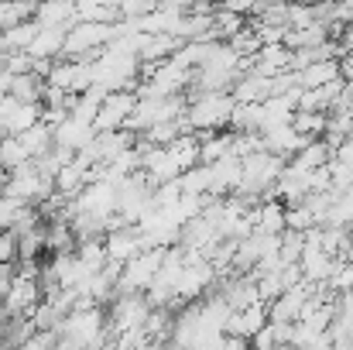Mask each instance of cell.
I'll return each instance as SVG.
<instances>
[{"mask_svg": "<svg viewBox=\"0 0 353 350\" xmlns=\"http://www.w3.org/2000/svg\"><path fill=\"white\" fill-rule=\"evenodd\" d=\"M41 93H45V83L34 72H17L7 90V97H14L17 104H41Z\"/></svg>", "mask_w": 353, "mask_h": 350, "instance_id": "17", "label": "cell"}, {"mask_svg": "<svg viewBox=\"0 0 353 350\" xmlns=\"http://www.w3.org/2000/svg\"><path fill=\"white\" fill-rule=\"evenodd\" d=\"M288 124H292V127H295V134H302L305 141H319V137H323V130H326V114H312V110H295Z\"/></svg>", "mask_w": 353, "mask_h": 350, "instance_id": "20", "label": "cell"}, {"mask_svg": "<svg viewBox=\"0 0 353 350\" xmlns=\"http://www.w3.org/2000/svg\"><path fill=\"white\" fill-rule=\"evenodd\" d=\"M38 120H41V104H17L14 97H3V100H0V127H3L10 137L24 134V130L34 127Z\"/></svg>", "mask_w": 353, "mask_h": 350, "instance_id": "7", "label": "cell"}, {"mask_svg": "<svg viewBox=\"0 0 353 350\" xmlns=\"http://www.w3.org/2000/svg\"><path fill=\"white\" fill-rule=\"evenodd\" d=\"M220 350H250V344H247V340H240V337H227Z\"/></svg>", "mask_w": 353, "mask_h": 350, "instance_id": "28", "label": "cell"}, {"mask_svg": "<svg viewBox=\"0 0 353 350\" xmlns=\"http://www.w3.org/2000/svg\"><path fill=\"white\" fill-rule=\"evenodd\" d=\"M182 114H185V100L182 97H137V107H134V114H130V120L123 127L141 134V130H148L154 124L179 120Z\"/></svg>", "mask_w": 353, "mask_h": 350, "instance_id": "3", "label": "cell"}, {"mask_svg": "<svg viewBox=\"0 0 353 350\" xmlns=\"http://www.w3.org/2000/svg\"><path fill=\"white\" fill-rule=\"evenodd\" d=\"M34 21L45 24V28H69V24L79 21V14H76V3L72 0H38Z\"/></svg>", "mask_w": 353, "mask_h": 350, "instance_id": "11", "label": "cell"}, {"mask_svg": "<svg viewBox=\"0 0 353 350\" xmlns=\"http://www.w3.org/2000/svg\"><path fill=\"white\" fill-rule=\"evenodd\" d=\"M161 257H165V247H144L141 254L123 261L117 275V292H148V285L154 282L161 268Z\"/></svg>", "mask_w": 353, "mask_h": 350, "instance_id": "2", "label": "cell"}, {"mask_svg": "<svg viewBox=\"0 0 353 350\" xmlns=\"http://www.w3.org/2000/svg\"><path fill=\"white\" fill-rule=\"evenodd\" d=\"M230 97H234V104H261V100L271 97V79L257 76V72H247L230 86Z\"/></svg>", "mask_w": 353, "mask_h": 350, "instance_id": "15", "label": "cell"}, {"mask_svg": "<svg viewBox=\"0 0 353 350\" xmlns=\"http://www.w3.org/2000/svg\"><path fill=\"white\" fill-rule=\"evenodd\" d=\"M268 323V306L264 302H254V306H243V309H234L223 323V333L227 337H240V340H250L257 330H264Z\"/></svg>", "mask_w": 353, "mask_h": 350, "instance_id": "8", "label": "cell"}, {"mask_svg": "<svg viewBox=\"0 0 353 350\" xmlns=\"http://www.w3.org/2000/svg\"><path fill=\"white\" fill-rule=\"evenodd\" d=\"M336 261H340V257L326 254L323 247L305 244V247H302V254H299V271H302V278H305V282H312V285H326V278L333 275Z\"/></svg>", "mask_w": 353, "mask_h": 350, "instance_id": "9", "label": "cell"}, {"mask_svg": "<svg viewBox=\"0 0 353 350\" xmlns=\"http://www.w3.org/2000/svg\"><path fill=\"white\" fill-rule=\"evenodd\" d=\"M137 107V93L134 90H117V93H103V104L97 110V120H93V130H120L130 114Z\"/></svg>", "mask_w": 353, "mask_h": 350, "instance_id": "5", "label": "cell"}, {"mask_svg": "<svg viewBox=\"0 0 353 350\" xmlns=\"http://www.w3.org/2000/svg\"><path fill=\"white\" fill-rule=\"evenodd\" d=\"M343 3H347V7H350V10H353V0H343Z\"/></svg>", "mask_w": 353, "mask_h": 350, "instance_id": "30", "label": "cell"}, {"mask_svg": "<svg viewBox=\"0 0 353 350\" xmlns=\"http://www.w3.org/2000/svg\"><path fill=\"white\" fill-rule=\"evenodd\" d=\"M196 0H158V7H172V10H189Z\"/></svg>", "mask_w": 353, "mask_h": 350, "instance_id": "27", "label": "cell"}, {"mask_svg": "<svg viewBox=\"0 0 353 350\" xmlns=\"http://www.w3.org/2000/svg\"><path fill=\"white\" fill-rule=\"evenodd\" d=\"M243 28V14L234 10H213V38H230Z\"/></svg>", "mask_w": 353, "mask_h": 350, "instance_id": "23", "label": "cell"}, {"mask_svg": "<svg viewBox=\"0 0 353 350\" xmlns=\"http://www.w3.org/2000/svg\"><path fill=\"white\" fill-rule=\"evenodd\" d=\"M24 162H31L28 151H24V144L17 137H3V144H0V165H3V172H10V168H17Z\"/></svg>", "mask_w": 353, "mask_h": 350, "instance_id": "22", "label": "cell"}, {"mask_svg": "<svg viewBox=\"0 0 353 350\" xmlns=\"http://www.w3.org/2000/svg\"><path fill=\"white\" fill-rule=\"evenodd\" d=\"M93 124H86V120H76V117H65L62 124H55L52 127V144L55 148H65V151H83L90 141H93Z\"/></svg>", "mask_w": 353, "mask_h": 350, "instance_id": "10", "label": "cell"}, {"mask_svg": "<svg viewBox=\"0 0 353 350\" xmlns=\"http://www.w3.org/2000/svg\"><path fill=\"white\" fill-rule=\"evenodd\" d=\"M230 110H234L230 93H196L182 117H185L192 134H213V130H223L230 124Z\"/></svg>", "mask_w": 353, "mask_h": 350, "instance_id": "1", "label": "cell"}, {"mask_svg": "<svg viewBox=\"0 0 353 350\" xmlns=\"http://www.w3.org/2000/svg\"><path fill=\"white\" fill-rule=\"evenodd\" d=\"M76 3V14L83 17V14H90V10H97V7H107V3H114V0H72ZM117 7V3H114Z\"/></svg>", "mask_w": 353, "mask_h": 350, "instance_id": "26", "label": "cell"}, {"mask_svg": "<svg viewBox=\"0 0 353 350\" xmlns=\"http://www.w3.org/2000/svg\"><path fill=\"white\" fill-rule=\"evenodd\" d=\"M179 189L185 196H210V165H192L189 172L179 175Z\"/></svg>", "mask_w": 353, "mask_h": 350, "instance_id": "19", "label": "cell"}, {"mask_svg": "<svg viewBox=\"0 0 353 350\" xmlns=\"http://www.w3.org/2000/svg\"><path fill=\"white\" fill-rule=\"evenodd\" d=\"M45 86L52 90H62L69 97H79L93 86V66L86 59H72V62H52L48 76H45Z\"/></svg>", "mask_w": 353, "mask_h": 350, "instance_id": "4", "label": "cell"}, {"mask_svg": "<svg viewBox=\"0 0 353 350\" xmlns=\"http://www.w3.org/2000/svg\"><path fill=\"white\" fill-rule=\"evenodd\" d=\"M34 35H38V21H34V17H31V21H21V24L0 31V48H3L7 55H14V52H28L31 41H34Z\"/></svg>", "mask_w": 353, "mask_h": 350, "instance_id": "16", "label": "cell"}, {"mask_svg": "<svg viewBox=\"0 0 353 350\" xmlns=\"http://www.w3.org/2000/svg\"><path fill=\"white\" fill-rule=\"evenodd\" d=\"M148 244L137 231V224H120V227H110L103 233V251H107V261L110 264H123L130 261L134 254H141Z\"/></svg>", "mask_w": 353, "mask_h": 350, "instance_id": "6", "label": "cell"}, {"mask_svg": "<svg viewBox=\"0 0 353 350\" xmlns=\"http://www.w3.org/2000/svg\"><path fill=\"white\" fill-rule=\"evenodd\" d=\"M336 79H343V76H340V59L312 62V66H305V69H299V72H295V83H299V90H319V86H326V83H336Z\"/></svg>", "mask_w": 353, "mask_h": 350, "instance_id": "13", "label": "cell"}, {"mask_svg": "<svg viewBox=\"0 0 353 350\" xmlns=\"http://www.w3.org/2000/svg\"><path fill=\"white\" fill-rule=\"evenodd\" d=\"M227 45L234 48L240 59H250V55L261 48V38H257V31H254V28H240L236 35H230V38H227Z\"/></svg>", "mask_w": 353, "mask_h": 350, "instance_id": "21", "label": "cell"}, {"mask_svg": "<svg viewBox=\"0 0 353 350\" xmlns=\"http://www.w3.org/2000/svg\"><path fill=\"white\" fill-rule=\"evenodd\" d=\"M114 350H117V347H114Z\"/></svg>", "mask_w": 353, "mask_h": 350, "instance_id": "32", "label": "cell"}, {"mask_svg": "<svg viewBox=\"0 0 353 350\" xmlns=\"http://www.w3.org/2000/svg\"><path fill=\"white\" fill-rule=\"evenodd\" d=\"M326 289L333 292V295H340V292H347V289H353V264L350 261H336V268H333V275L326 278Z\"/></svg>", "mask_w": 353, "mask_h": 350, "instance_id": "24", "label": "cell"}, {"mask_svg": "<svg viewBox=\"0 0 353 350\" xmlns=\"http://www.w3.org/2000/svg\"><path fill=\"white\" fill-rule=\"evenodd\" d=\"M17 141L24 144V151H28V158H41L45 151H52V127L38 120L34 127H28L24 134H17Z\"/></svg>", "mask_w": 353, "mask_h": 350, "instance_id": "18", "label": "cell"}, {"mask_svg": "<svg viewBox=\"0 0 353 350\" xmlns=\"http://www.w3.org/2000/svg\"><path fill=\"white\" fill-rule=\"evenodd\" d=\"M7 3H17V0H7Z\"/></svg>", "mask_w": 353, "mask_h": 350, "instance_id": "31", "label": "cell"}, {"mask_svg": "<svg viewBox=\"0 0 353 350\" xmlns=\"http://www.w3.org/2000/svg\"><path fill=\"white\" fill-rule=\"evenodd\" d=\"M333 162H340V165H350L353 168V134H347L336 148H333Z\"/></svg>", "mask_w": 353, "mask_h": 350, "instance_id": "25", "label": "cell"}, {"mask_svg": "<svg viewBox=\"0 0 353 350\" xmlns=\"http://www.w3.org/2000/svg\"><path fill=\"white\" fill-rule=\"evenodd\" d=\"M65 31H69V28H45V24H38V35H34V41H31L28 55H31V59H45V62H55V59L62 55V45H65Z\"/></svg>", "mask_w": 353, "mask_h": 350, "instance_id": "12", "label": "cell"}, {"mask_svg": "<svg viewBox=\"0 0 353 350\" xmlns=\"http://www.w3.org/2000/svg\"><path fill=\"white\" fill-rule=\"evenodd\" d=\"M330 158H333V148L319 137V141H309L305 148H299V151L288 158V168H292V172H316V168L330 165Z\"/></svg>", "mask_w": 353, "mask_h": 350, "instance_id": "14", "label": "cell"}, {"mask_svg": "<svg viewBox=\"0 0 353 350\" xmlns=\"http://www.w3.org/2000/svg\"><path fill=\"white\" fill-rule=\"evenodd\" d=\"M3 137H10V134H7V130H3V127H0V144H3Z\"/></svg>", "mask_w": 353, "mask_h": 350, "instance_id": "29", "label": "cell"}]
</instances>
